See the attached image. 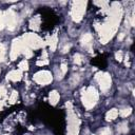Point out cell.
<instances>
[{
  "label": "cell",
  "instance_id": "obj_22",
  "mask_svg": "<svg viewBox=\"0 0 135 135\" xmlns=\"http://www.w3.org/2000/svg\"><path fill=\"white\" fill-rule=\"evenodd\" d=\"M5 27V17H4V13L0 12V31L3 30Z\"/></svg>",
  "mask_w": 135,
  "mask_h": 135
},
{
  "label": "cell",
  "instance_id": "obj_24",
  "mask_svg": "<svg viewBox=\"0 0 135 135\" xmlns=\"http://www.w3.org/2000/svg\"><path fill=\"white\" fill-rule=\"evenodd\" d=\"M95 4L99 5L101 8H104L105 6H108V5H109V2H108V1H96V2H95Z\"/></svg>",
  "mask_w": 135,
  "mask_h": 135
},
{
  "label": "cell",
  "instance_id": "obj_23",
  "mask_svg": "<svg viewBox=\"0 0 135 135\" xmlns=\"http://www.w3.org/2000/svg\"><path fill=\"white\" fill-rule=\"evenodd\" d=\"M5 58V47L3 44H0V61H3Z\"/></svg>",
  "mask_w": 135,
  "mask_h": 135
},
{
  "label": "cell",
  "instance_id": "obj_27",
  "mask_svg": "<svg viewBox=\"0 0 135 135\" xmlns=\"http://www.w3.org/2000/svg\"><path fill=\"white\" fill-rule=\"evenodd\" d=\"M47 63H49L47 59H41V60L37 61V65H46Z\"/></svg>",
  "mask_w": 135,
  "mask_h": 135
},
{
  "label": "cell",
  "instance_id": "obj_8",
  "mask_svg": "<svg viewBox=\"0 0 135 135\" xmlns=\"http://www.w3.org/2000/svg\"><path fill=\"white\" fill-rule=\"evenodd\" d=\"M34 80L40 84V85H46L49 83L52 82L53 80V75L51 74V72L49 71H45V70H42V71H39L37 72L34 76H33Z\"/></svg>",
  "mask_w": 135,
  "mask_h": 135
},
{
  "label": "cell",
  "instance_id": "obj_26",
  "mask_svg": "<svg viewBox=\"0 0 135 135\" xmlns=\"http://www.w3.org/2000/svg\"><path fill=\"white\" fill-rule=\"evenodd\" d=\"M115 58H116L117 61H121L122 58H123V56H122V52H121V51L116 52V54H115Z\"/></svg>",
  "mask_w": 135,
  "mask_h": 135
},
{
  "label": "cell",
  "instance_id": "obj_16",
  "mask_svg": "<svg viewBox=\"0 0 135 135\" xmlns=\"http://www.w3.org/2000/svg\"><path fill=\"white\" fill-rule=\"evenodd\" d=\"M128 130H129V128H128V122H126V121L119 123L118 127H117V131L120 132V133H127Z\"/></svg>",
  "mask_w": 135,
  "mask_h": 135
},
{
  "label": "cell",
  "instance_id": "obj_11",
  "mask_svg": "<svg viewBox=\"0 0 135 135\" xmlns=\"http://www.w3.org/2000/svg\"><path fill=\"white\" fill-rule=\"evenodd\" d=\"M92 35L90 33H86L84 35H82L81 39H80V42H81V45L84 46V47H90L91 46V43H92Z\"/></svg>",
  "mask_w": 135,
  "mask_h": 135
},
{
  "label": "cell",
  "instance_id": "obj_2",
  "mask_svg": "<svg viewBox=\"0 0 135 135\" xmlns=\"http://www.w3.org/2000/svg\"><path fill=\"white\" fill-rule=\"evenodd\" d=\"M98 98H99L98 92L96 91V89L94 86H88L86 89L82 90L81 101L86 110L93 109L95 107V104L97 103Z\"/></svg>",
  "mask_w": 135,
  "mask_h": 135
},
{
  "label": "cell",
  "instance_id": "obj_17",
  "mask_svg": "<svg viewBox=\"0 0 135 135\" xmlns=\"http://www.w3.org/2000/svg\"><path fill=\"white\" fill-rule=\"evenodd\" d=\"M17 100H18V92L13 91L12 94H11V96L8 97V102H9L11 104H13V103H16Z\"/></svg>",
  "mask_w": 135,
  "mask_h": 135
},
{
  "label": "cell",
  "instance_id": "obj_12",
  "mask_svg": "<svg viewBox=\"0 0 135 135\" xmlns=\"http://www.w3.org/2000/svg\"><path fill=\"white\" fill-rule=\"evenodd\" d=\"M59 99H60V96H59V93L57 92V91H52L51 93H50V95H49V100H50V103L52 104V105H56L57 104V102L59 101Z\"/></svg>",
  "mask_w": 135,
  "mask_h": 135
},
{
  "label": "cell",
  "instance_id": "obj_25",
  "mask_svg": "<svg viewBox=\"0 0 135 135\" xmlns=\"http://www.w3.org/2000/svg\"><path fill=\"white\" fill-rule=\"evenodd\" d=\"M60 72H61V75H64L66 72H68V66H66V64L65 63H61V65H60Z\"/></svg>",
  "mask_w": 135,
  "mask_h": 135
},
{
  "label": "cell",
  "instance_id": "obj_28",
  "mask_svg": "<svg viewBox=\"0 0 135 135\" xmlns=\"http://www.w3.org/2000/svg\"><path fill=\"white\" fill-rule=\"evenodd\" d=\"M100 135H111V131H110L109 129H104V130L101 132Z\"/></svg>",
  "mask_w": 135,
  "mask_h": 135
},
{
  "label": "cell",
  "instance_id": "obj_4",
  "mask_svg": "<svg viewBox=\"0 0 135 135\" xmlns=\"http://www.w3.org/2000/svg\"><path fill=\"white\" fill-rule=\"evenodd\" d=\"M85 7H86V1H73L72 2L70 14H71L73 21L80 22L82 20L83 15L85 13Z\"/></svg>",
  "mask_w": 135,
  "mask_h": 135
},
{
  "label": "cell",
  "instance_id": "obj_9",
  "mask_svg": "<svg viewBox=\"0 0 135 135\" xmlns=\"http://www.w3.org/2000/svg\"><path fill=\"white\" fill-rule=\"evenodd\" d=\"M4 17H5V26H7V28L9 31L15 30V27L17 26V17L16 14L12 11L8 9L4 13Z\"/></svg>",
  "mask_w": 135,
  "mask_h": 135
},
{
  "label": "cell",
  "instance_id": "obj_1",
  "mask_svg": "<svg viewBox=\"0 0 135 135\" xmlns=\"http://www.w3.org/2000/svg\"><path fill=\"white\" fill-rule=\"evenodd\" d=\"M121 16H122V9H121L120 4L117 2L112 3L111 7L109 8L108 20L103 24H101L100 26H96L97 31L99 32L101 43L105 44L109 40L112 39V37L116 33V30H117L118 24L120 22Z\"/></svg>",
  "mask_w": 135,
  "mask_h": 135
},
{
  "label": "cell",
  "instance_id": "obj_14",
  "mask_svg": "<svg viewBox=\"0 0 135 135\" xmlns=\"http://www.w3.org/2000/svg\"><path fill=\"white\" fill-rule=\"evenodd\" d=\"M39 25H40V17L39 16H36L34 17L31 21H30V27L34 31H37L39 30Z\"/></svg>",
  "mask_w": 135,
  "mask_h": 135
},
{
  "label": "cell",
  "instance_id": "obj_13",
  "mask_svg": "<svg viewBox=\"0 0 135 135\" xmlns=\"http://www.w3.org/2000/svg\"><path fill=\"white\" fill-rule=\"evenodd\" d=\"M118 116V111L116 109H111L109 112H107L105 114V120L107 121H111V120H114L115 118H117Z\"/></svg>",
  "mask_w": 135,
  "mask_h": 135
},
{
  "label": "cell",
  "instance_id": "obj_10",
  "mask_svg": "<svg viewBox=\"0 0 135 135\" xmlns=\"http://www.w3.org/2000/svg\"><path fill=\"white\" fill-rule=\"evenodd\" d=\"M22 78V71L20 70H13L6 75V79L11 81H19Z\"/></svg>",
  "mask_w": 135,
  "mask_h": 135
},
{
  "label": "cell",
  "instance_id": "obj_6",
  "mask_svg": "<svg viewBox=\"0 0 135 135\" xmlns=\"http://www.w3.org/2000/svg\"><path fill=\"white\" fill-rule=\"evenodd\" d=\"M95 79L99 83V86H100V90L102 93H107L110 90L112 80H111V76L109 73L98 72L95 74Z\"/></svg>",
  "mask_w": 135,
  "mask_h": 135
},
{
  "label": "cell",
  "instance_id": "obj_30",
  "mask_svg": "<svg viewBox=\"0 0 135 135\" xmlns=\"http://www.w3.org/2000/svg\"><path fill=\"white\" fill-rule=\"evenodd\" d=\"M5 101L6 100H3V99H0V111L3 109V107H4V104H5Z\"/></svg>",
  "mask_w": 135,
  "mask_h": 135
},
{
  "label": "cell",
  "instance_id": "obj_20",
  "mask_svg": "<svg viewBox=\"0 0 135 135\" xmlns=\"http://www.w3.org/2000/svg\"><path fill=\"white\" fill-rule=\"evenodd\" d=\"M83 62V57H82V55H80V54H75L74 55V63L75 64H81Z\"/></svg>",
  "mask_w": 135,
  "mask_h": 135
},
{
  "label": "cell",
  "instance_id": "obj_31",
  "mask_svg": "<svg viewBox=\"0 0 135 135\" xmlns=\"http://www.w3.org/2000/svg\"><path fill=\"white\" fill-rule=\"evenodd\" d=\"M124 37V34L123 33H121L120 35H119V37H118V40H122V38Z\"/></svg>",
  "mask_w": 135,
  "mask_h": 135
},
{
  "label": "cell",
  "instance_id": "obj_29",
  "mask_svg": "<svg viewBox=\"0 0 135 135\" xmlns=\"http://www.w3.org/2000/svg\"><path fill=\"white\" fill-rule=\"evenodd\" d=\"M70 49H71V44H66V45L62 49V53H66V52H69Z\"/></svg>",
  "mask_w": 135,
  "mask_h": 135
},
{
  "label": "cell",
  "instance_id": "obj_18",
  "mask_svg": "<svg viewBox=\"0 0 135 135\" xmlns=\"http://www.w3.org/2000/svg\"><path fill=\"white\" fill-rule=\"evenodd\" d=\"M131 113H132V109H131V108H124V109L119 110V112H118V114H119L121 117H127V116H129Z\"/></svg>",
  "mask_w": 135,
  "mask_h": 135
},
{
  "label": "cell",
  "instance_id": "obj_7",
  "mask_svg": "<svg viewBox=\"0 0 135 135\" xmlns=\"http://www.w3.org/2000/svg\"><path fill=\"white\" fill-rule=\"evenodd\" d=\"M25 44L24 42L22 41L21 38H17L13 41L12 43V47H11V52H9V58L11 60H16L17 57L23 52V49H24Z\"/></svg>",
  "mask_w": 135,
  "mask_h": 135
},
{
  "label": "cell",
  "instance_id": "obj_5",
  "mask_svg": "<svg viewBox=\"0 0 135 135\" xmlns=\"http://www.w3.org/2000/svg\"><path fill=\"white\" fill-rule=\"evenodd\" d=\"M22 41L24 42L25 45H27L31 50L33 49H38V47H41L44 45L42 39L36 35V34H32V33H28V34H25L22 38Z\"/></svg>",
  "mask_w": 135,
  "mask_h": 135
},
{
  "label": "cell",
  "instance_id": "obj_21",
  "mask_svg": "<svg viewBox=\"0 0 135 135\" xmlns=\"http://www.w3.org/2000/svg\"><path fill=\"white\" fill-rule=\"evenodd\" d=\"M6 89L2 85H0V99H3V100H6L7 98V94H6Z\"/></svg>",
  "mask_w": 135,
  "mask_h": 135
},
{
  "label": "cell",
  "instance_id": "obj_15",
  "mask_svg": "<svg viewBox=\"0 0 135 135\" xmlns=\"http://www.w3.org/2000/svg\"><path fill=\"white\" fill-rule=\"evenodd\" d=\"M57 42H58L57 35L54 34V35L50 38V40H49V46H50V50H51L52 52H54V51L56 50V47H57Z\"/></svg>",
  "mask_w": 135,
  "mask_h": 135
},
{
  "label": "cell",
  "instance_id": "obj_19",
  "mask_svg": "<svg viewBox=\"0 0 135 135\" xmlns=\"http://www.w3.org/2000/svg\"><path fill=\"white\" fill-rule=\"evenodd\" d=\"M18 68H19L20 71H27V70H28V62H27L25 59H23V60H21V61L19 62Z\"/></svg>",
  "mask_w": 135,
  "mask_h": 135
},
{
  "label": "cell",
  "instance_id": "obj_3",
  "mask_svg": "<svg viewBox=\"0 0 135 135\" xmlns=\"http://www.w3.org/2000/svg\"><path fill=\"white\" fill-rule=\"evenodd\" d=\"M68 135H78L80 129V119L73 112V109H68Z\"/></svg>",
  "mask_w": 135,
  "mask_h": 135
}]
</instances>
